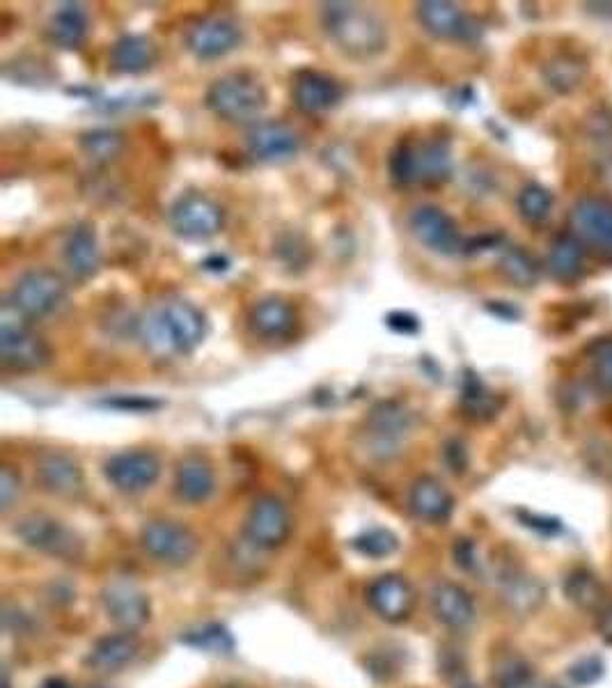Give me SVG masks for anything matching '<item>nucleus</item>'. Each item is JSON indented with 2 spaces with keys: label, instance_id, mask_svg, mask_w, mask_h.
Returning a JSON list of instances; mask_svg holds the SVG:
<instances>
[{
  "label": "nucleus",
  "instance_id": "1",
  "mask_svg": "<svg viewBox=\"0 0 612 688\" xmlns=\"http://www.w3.org/2000/svg\"><path fill=\"white\" fill-rule=\"evenodd\" d=\"M322 28L335 47L353 60H372L388 49L385 21L360 3H324Z\"/></svg>",
  "mask_w": 612,
  "mask_h": 688
},
{
  "label": "nucleus",
  "instance_id": "2",
  "mask_svg": "<svg viewBox=\"0 0 612 688\" xmlns=\"http://www.w3.org/2000/svg\"><path fill=\"white\" fill-rule=\"evenodd\" d=\"M207 336V317L187 299H170L143 322L145 345L156 357H187Z\"/></svg>",
  "mask_w": 612,
  "mask_h": 688
},
{
  "label": "nucleus",
  "instance_id": "3",
  "mask_svg": "<svg viewBox=\"0 0 612 688\" xmlns=\"http://www.w3.org/2000/svg\"><path fill=\"white\" fill-rule=\"evenodd\" d=\"M204 104L223 122L248 124L262 118L268 106V95L255 74L230 72L209 85Z\"/></svg>",
  "mask_w": 612,
  "mask_h": 688
},
{
  "label": "nucleus",
  "instance_id": "4",
  "mask_svg": "<svg viewBox=\"0 0 612 688\" xmlns=\"http://www.w3.org/2000/svg\"><path fill=\"white\" fill-rule=\"evenodd\" d=\"M53 351L28 319L5 303L0 315V363L10 372H37L51 365Z\"/></svg>",
  "mask_w": 612,
  "mask_h": 688
},
{
  "label": "nucleus",
  "instance_id": "5",
  "mask_svg": "<svg viewBox=\"0 0 612 688\" xmlns=\"http://www.w3.org/2000/svg\"><path fill=\"white\" fill-rule=\"evenodd\" d=\"M413 430V413L397 399L379 402L365 418V448L370 457L379 461H391L401 455L408 436Z\"/></svg>",
  "mask_w": 612,
  "mask_h": 688
},
{
  "label": "nucleus",
  "instance_id": "6",
  "mask_svg": "<svg viewBox=\"0 0 612 688\" xmlns=\"http://www.w3.org/2000/svg\"><path fill=\"white\" fill-rule=\"evenodd\" d=\"M67 301V282L62 276L49 269H33L21 276L12 292L8 303L16 310V313L28 319V322H39L56 315L58 310Z\"/></svg>",
  "mask_w": 612,
  "mask_h": 688
},
{
  "label": "nucleus",
  "instance_id": "7",
  "mask_svg": "<svg viewBox=\"0 0 612 688\" xmlns=\"http://www.w3.org/2000/svg\"><path fill=\"white\" fill-rule=\"evenodd\" d=\"M14 535L26 546L47 553L51 558L76 563L83 558L85 546L76 532L51 515L33 512L21 517L14 526Z\"/></svg>",
  "mask_w": 612,
  "mask_h": 688
},
{
  "label": "nucleus",
  "instance_id": "8",
  "mask_svg": "<svg viewBox=\"0 0 612 688\" xmlns=\"http://www.w3.org/2000/svg\"><path fill=\"white\" fill-rule=\"evenodd\" d=\"M141 546L156 563L184 567L197 556L200 540L187 523L175 519H154L141 530Z\"/></svg>",
  "mask_w": 612,
  "mask_h": 688
},
{
  "label": "nucleus",
  "instance_id": "9",
  "mask_svg": "<svg viewBox=\"0 0 612 688\" xmlns=\"http://www.w3.org/2000/svg\"><path fill=\"white\" fill-rule=\"evenodd\" d=\"M168 220L175 234L191 241H202L216 237L223 230L225 212L209 195L189 191L175 200L168 212Z\"/></svg>",
  "mask_w": 612,
  "mask_h": 688
},
{
  "label": "nucleus",
  "instance_id": "10",
  "mask_svg": "<svg viewBox=\"0 0 612 688\" xmlns=\"http://www.w3.org/2000/svg\"><path fill=\"white\" fill-rule=\"evenodd\" d=\"M245 540L262 551L280 548L291 535V515L283 498L266 494L260 496L245 515Z\"/></svg>",
  "mask_w": 612,
  "mask_h": 688
},
{
  "label": "nucleus",
  "instance_id": "11",
  "mask_svg": "<svg viewBox=\"0 0 612 688\" xmlns=\"http://www.w3.org/2000/svg\"><path fill=\"white\" fill-rule=\"evenodd\" d=\"M161 459L152 450H124L104 463V475L120 494H143L161 478Z\"/></svg>",
  "mask_w": 612,
  "mask_h": 688
},
{
  "label": "nucleus",
  "instance_id": "12",
  "mask_svg": "<svg viewBox=\"0 0 612 688\" xmlns=\"http://www.w3.org/2000/svg\"><path fill=\"white\" fill-rule=\"evenodd\" d=\"M241 39L243 33L235 19L225 14H209L197 19L195 24L189 26L184 44L193 58L209 62L232 53L241 44Z\"/></svg>",
  "mask_w": 612,
  "mask_h": 688
},
{
  "label": "nucleus",
  "instance_id": "13",
  "mask_svg": "<svg viewBox=\"0 0 612 688\" xmlns=\"http://www.w3.org/2000/svg\"><path fill=\"white\" fill-rule=\"evenodd\" d=\"M408 228L427 251L449 257L464 249L457 220L436 205H422L408 216Z\"/></svg>",
  "mask_w": 612,
  "mask_h": 688
},
{
  "label": "nucleus",
  "instance_id": "14",
  "mask_svg": "<svg viewBox=\"0 0 612 688\" xmlns=\"http://www.w3.org/2000/svg\"><path fill=\"white\" fill-rule=\"evenodd\" d=\"M101 606L122 631H135L149 623V596L133 581L116 579L106 583L101 590Z\"/></svg>",
  "mask_w": 612,
  "mask_h": 688
},
{
  "label": "nucleus",
  "instance_id": "15",
  "mask_svg": "<svg viewBox=\"0 0 612 688\" xmlns=\"http://www.w3.org/2000/svg\"><path fill=\"white\" fill-rule=\"evenodd\" d=\"M365 599L370 608L391 625L406 623V619L413 615L416 604H418V594L413 586L399 574L379 576V579H374L368 586Z\"/></svg>",
  "mask_w": 612,
  "mask_h": 688
},
{
  "label": "nucleus",
  "instance_id": "16",
  "mask_svg": "<svg viewBox=\"0 0 612 688\" xmlns=\"http://www.w3.org/2000/svg\"><path fill=\"white\" fill-rule=\"evenodd\" d=\"M416 16L422 31L436 39L472 41L480 35V26L459 5L447 3V0H424V3H418Z\"/></svg>",
  "mask_w": 612,
  "mask_h": 688
},
{
  "label": "nucleus",
  "instance_id": "17",
  "mask_svg": "<svg viewBox=\"0 0 612 688\" xmlns=\"http://www.w3.org/2000/svg\"><path fill=\"white\" fill-rule=\"evenodd\" d=\"M37 482L56 498L74 500L85 492V473L76 457L62 450H47L37 459Z\"/></svg>",
  "mask_w": 612,
  "mask_h": 688
},
{
  "label": "nucleus",
  "instance_id": "18",
  "mask_svg": "<svg viewBox=\"0 0 612 688\" xmlns=\"http://www.w3.org/2000/svg\"><path fill=\"white\" fill-rule=\"evenodd\" d=\"M299 131L285 122H260L245 136V147L251 157L264 164H283L301 152Z\"/></svg>",
  "mask_w": 612,
  "mask_h": 688
},
{
  "label": "nucleus",
  "instance_id": "19",
  "mask_svg": "<svg viewBox=\"0 0 612 688\" xmlns=\"http://www.w3.org/2000/svg\"><path fill=\"white\" fill-rule=\"evenodd\" d=\"M291 99L301 113L322 116L345 99V87L335 76L316 70L299 72L291 85Z\"/></svg>",
  "mask_w": 612,
  "mask_h": 688
},
{
  "label": "nucleus",
  "instance_id": "20",
  "mask_svg": "<svg viewBox=\"0 0 612 688\" xmlns=\"http://www.w3.org/2000/svg\"><path fill=\"white\" fill-rule=\"evenodd\" d=\"M62 259L76 282L93 280L101 269V249L93 224H76L67 234Z\"/></svg>",
  "mask_w": 612,
  "mask_h": 688
},
{
  "label": "nucleus",
  "instance_id": "21",
  "mask_svg": "<svg viewBox=\"0 0 612 688\" xmlns=\"http://www.w3.org/2000/svg\"><path fill=\"white\" fill-rule=\"evenodd\" d=\"M216 492V473L204 455L181 457L175 469V494L181 503L202 505Z\"/></svg>",
  "mask_w": 612,
  "mask_h": 688
},
{
  "label": "nucleus",
  "instance_id": "22",
  "mask_svg": "<svg viewBox=\"0 0 612 688\" xmlns=\"http://www.w3.org/2000/svg\"><path fill=\"white\" fill-rule=\"evenodd\" d=\"M248 326L262 340H287L299 326L297 310L280 297L260 299L251 313H248Z\"/></svg>",
  "mask_w": 612,
  "mask_h": 688
},
{
  "label": "nucleus",
  "instance_id": "23",
  "mask_svg": "<svg viewBox=\"0 0 612 688\" xmlns=\"http://www.w3.org/2000/svg\"><path fill=\"white\" fill-rule=\"evenodd\" d=\"M408 509H411L416 519L439 526L449 521L452 512H455V496L447 492V486L441 480L422 475L411 484V492H408Z\"/></svg>",
  "mask_w": 612,
  "mask_h": 688
},
{
  "label": "nucleus",
  "instance_id": "24",
  "mask_svg": "<svg viewBox=\"0 0 612 688\" xmlns=\"http://www.w3.org/2000/svg\"><path fill=\"white\" fill-rule=\"evenodd\" d=\"M139 654H141L139 636H135L133 631H120V633L101 636L95 645L89 648L85 663L95 673L112 675V673L124 671Z\"/></svg>",
  "mask_w": 612,
  "mask_h": 688
},
{
  "label": "nucleus",
  "instance_id": "25",
  "mask_svg": "<svg viewBox=\"0 0 612 688\" xmlns=\"http://www.w3.org/2000/svg\"><path fill=\"white\" fill-rule=\"evenodd\" d=\"M576 237L601 249H612V203L603 197H583L572 209Z\"/></svg>",
  "mask_w": 612,
  "mask_h": 688
},
{
  "label": "nucleus",
  "instance_id": "26",
  "mask_svg": "<svg viewBox=\"0 0 612 688\" xmlns=\"http://www.w3.org/2000/svg\"><path fill=\"white\" fill-rule=\"evenodd\" d=\"M429 604H432V613L441 625L447 629H466L475 619V602L470 592L452 581L436 583L432 594H429Z\"/></svg>",
  "mask_w": 612,
  "mask_h": 688
},
{
  "label": "nucleus",
  "instance_id": "27",
  "mask_svg": "<svg viewBox=\"0 0 612 688\" xmlns=\"http://www.w3.org/2000/svg\"><path fill=\"white\" fill-rule=\"evenodd\" d=\"M158 60V47L145 35H124L112 44L108 62L118 74H145Z\"/></svg>",
  "mask_w": 612,
  "mask_h": 688
},
{
  "label": "nucleus",
  "instance_id": "28",
  "mask_svg": "<svg viewBox=\"0 0 612 688\" xmlns=\"http://www.w3.org/2000/svg\"><path fill=\"white\" fill-rule=\"evenodd\" d=\"M89 31V14L83 3H62L49 19V37L60 49H81Z\"/></svg>",
  "mask_w": 612,
  "mask_h": 688
},
{
  "label": "nucleus",
  "instance_id": "29",
  "mask_svg": "<svg viewBox=\"0 0 612 688\" xmlns=\"http://www.w3.org/2000/svg\"><path fill=\"white\" fill-rule=\"evenodd\" d=\"M501 599L505 606L516 615H532L547 599V590H543L541 581L535 576L524 571H512L503 579Z\"/></svg>",
  "mask_w": 612,
  "mask_h": 688
},
{
  "label": "nucleus",
  "instance_id": "30",
  "mask_svg": "<svg viewBox=\"0 0 612 688\" xmlns=\"http://www.w3.org/2000/svg\"><path fill=\"white\" fill-rule=\"evenodd\" d=\"M452 174V152L441 138L424 141L416 145V184L436 186L449 180Z\"/></svg>",
  "mask_w": 612,
  "mask_h": 688
},
{
  "label": "nucleus",
  "instance_id": "31",
  "mask_svg": "<svg viewBox=\"0 0 612 688\" xmlns=\"http://www.w3.org/2000/svg\"><path fill=\"white\" fill-rule=\"evenodd\" d=\"M564 594L576 608H580L585 613H595V615L610 602L599 576L595 571L583 569V567L566 574Z\"/></svg>",
  "mask_w": 612,
  "mask_h": 688
},
{
  "label": "nucleus",
  "instance_id": "32",
  "mask_svg": "<svg viewBox=\"0 0 612 688\" xmlns=\"http://www.w3.org/2000/svg\"><path fill=\"white\" fill-rule=\"evenodd\" d=\"M549 269L560 282H576L585 271V251L576 234H560L549 251Z\"/></svg>",
  "mask_w": 612,
  "mask_h": 688
},
{
  "label": "nucleus",
  "instance_id": "33",
  "mask_svg": "<svg viewBox=\"0 0 612 688\" xmlns=\"http://www.w3.org/2000/svg\"><path fill=\"white\" fill-rule=\"evenodd\" d=\"M543 81L560 95H569L583 83L587 74V64L583 58L574 53H557L547 64H543Z\"/></svg>",
  "mask_w": 612,
  "mask_h": 688
},
{
  "label": "nucleus",
  "instance_id": "34",
  "mask_svg": "<svg viewBox=\"0 0 612 688\" xmlns=\"http://www.w3.org/2000/svg\"><path fill=\"white\" fill-rule=\"evenodd\" d=\"M79 145L89 161L106 166L120 157L127 143L122 133L116 129H93L81 133Z\"/></svg>",
  "mask_w": 612,
  "mask_h": 688
},
{
  "label": "nucleus",
  "instance_id": "35",
  "mask_svg": "<svg viewBox=\"0 0 612 688\" xmlns=\"http://www.w3.org/2000/svg\"><path fill=\"white\" fill-rule=\"evenodd\" d=\"M537 677L526 659L516 654L497 656L493 665V686L495 688H535Z\"/></svg>",
  "mask_w": 612,
  "mask_h": 688
},
{
  "label": "nucleus",
  "instance_id": "36",
  "mask_svg": "<svg viewBox=\"0 0 612 688\" xmlns=\"http://www.w3.org/2000/svg\"><path fill=\"white\" fill-rule=\"evenodd\" d=\"M461 407H464L466 415H470L475 420H489L497 413V399L478 379V374L466 372L464 388H461Z\"/></svg>",
  "mask_w": 612,
  "mask_h": 688
},
{
  "label": "nucleus",
  "instance_id": "37",
  "mask_svg": "<svg viewBox=\"0 0 612 688\" xmlns=\"http://www.w3.org/2000/svg\"><path fill=\"white\" fill-rule=\"evenodd\" d=\"M181 642H187V645L202 650V652H209V654H232L235 652V636L223 625H216V623L202 625V627L187 631L184 636H181Z\"/></svg>",
  "mask_w": 612,
  "mask_h": 688
},
{
  "label": "nucleus",
  "instance_id": "38",
  "mask_svg": "<svg viewBox=\"0 0 612 688\" xmlns=\"http://www.w3.org/2000/svg\"><path fill=\"white\" fill-rule=\"evenodd\" d=\"M518 214L528 224H543L551 216L553 209V193L549 189H543L541 184H528L520 189L516 197Z\"/></svg>",
  "mask_w": 612,
  "mask_h": 688
},
{
  "label": "nucleus",
  "instance_id": "39",
  "mask_svg": "<svg viewBox=\"0 0 612 688\" xmlns=\"http://www.w3.org/2000/svg\"><path fill=\"white\" fill-rule=\"evenodd\" d=\"M501 271L503 276L518 285V287H530L535 285L537 276H539V269H537V262L524 251V249H507L501 257Z\"/></svg>",
  "mask_w": 612,
  "mask_h": 688
},
{
  "label": "nucleus",
  "instance_id": "40",
  "mask_svg": "<svg viewBox=\"0 0 612 688\" xmlns=\"http://www.w3.org/2000/svg\"><path fill=\"white\" fill-rule=\"evenodd\" d=\"M351 546L360 553V556H368V558H388L393 556V553L397 551L399 546V540L395 532L385 530V528H372V530H365L362 535L353 538Z\"/></svg>",
  "mask_w": 612,
  "mask_h": 688
},
{
  "label": "nucleus",
  "instance_id": "41",
  "mask_svg": "<svg viewBox=\"0 0 612 688\" xmlns=\"http://www.w3.org/2000/svg\"><path fill=\"white\" fill-rule=\"evenodd\" d=\"M388 172L391 180L397 186L416 184V145L401 141L395 145L388 157Z\"/></svg>",
  "mask_w": 612,
  "mask_h": 688
},
{
  "label": "nucleus",
  "instance_id": "42",
  "mask_svg": "<svg viewBox=\"0 0 612 688\" xmlns=\"http://www.w3.org/2000/svg\"><path fill=\"white\" fill-rule=\"evenodd\" d=\"M592 370L597 382L612 390V340H601L592 349Z\"/></svg>",
  "mask_w": 612,
  "mask_h": 688
},
{
  "label": "nucleus",
  "instance_id": "43",
  "mask_svg": "<svg viewBox=\"0 0 612 688\" xmlns=\"http://www.w3.org/2000/svg\"><path fill=\"white\" fill-rule=\"evenodd\" d=\"M101 405L120 409V411H131V413H143V411H154L161 409V402L152 397H141V395H118V397H108L104 399Z\"/></svg>",
  "mask_w": 612,
  "mask_h": 688
},
{
  "label": "nucleus",
  "instance_id": "44",
  "mask_svg": "<svg viewBox=\"0 0 612 688\" xmlns=\"http://www.w3.org/2000/svg\"><path fill=\"white\" fill-rule=\"evenodd\" d=\"M19 494H21V475L14 471V466L5 463L3 469H0V509H3V512L12 509Z\"/></svg>",
  "mask_w": 612,
  "mask_h": 688
},
{
  "label": "nucleus",
  "instance_id": "45",
  "mask_svg": "<svg viewBox=\"0 0 612 688\" xmlns=\"http://www.w3.org/2000/svg\"><path fill=\"white\" fill-rule=\"evenodd\" d=\"M601 675H603V663L599 659H583L576 665H572V673H569V677L580 686L595 684Z\"/></svg>",
  "mask_w": 612,
  "mask_h": 688
},
{
  "label": "nucleus",
  "instance_id": "46",
  "mask_svg": "<svg viewBox=\"0 0 612 688\" xmlns=\"http://www.w3.org/2000/svg\"><path fill=\"white\" fill-rule=\"evenodd\" d=\"M455 560L461 569H475L478 567V546H475V542L470 540H457L455 544Z\"/></svg>",
  "mask_w": 612,
  "mask_h": 688
},
{
  "label": "nucleus",
  "instance_id": "47",
  "mask_svg": "<svg viewBox=\"0 0 612 688\" xmlns=\"http://www.w3.org/2000/svg\"><path fill=\"white\" fill-rule=\"evenodd\" d=\"M445 461H447V466H449V471L452 473H464L466 471V463H468V459H466V448H464V443H459V440H449L447 446H445Z\"/></svg>",
  "mask_w": 612,
  "mask_h": 688
},
{
  "label": "nucleus",
  "instance_id": "48",
  "mask_svg": "<svg viewBox=\"0 0 612 688\" xmlns=\"http://www.w3.org/2000/svg\"><path fill=\"white\" fill-rule=\"evenodd\" d=\"M385 322H388V326L393 330L404 333V336H411V333L420 330V322L413 315H408V313H391Z\"/></svg>",
  "mask_w": 612,
  "mask_h": 688
},
{
  "label": "nucleus",
  "instance_id": "49",
  "mask_svg": "<svg viewBox=\"0 0 612 688\" xmlns=\"http://www.w3.org/2000/svg\"><path fill=\"white\" fill-rule=\"evenodd\" d=\"M597 631L601 633V638L612 645V602H608L597 615Z\"/></svg>",
  "mask_w": 612,
  "mask_h": 688
},
{
  "label": "nucleus",
  "instance_id": "50",
  "mask_svg": "<svg viewBox=\"0 0 612 688\" xmlns=\"http://www.w3.org/2000/svg\"><path fill=\"white\" fill-rule=\"evenodd\" d=\"M587 8H589V12H592V14L612 19V3H589Z\"/></svg>",
  "mask_w": 612,
  "mask_h": 688
},
{
  "label": "nucleus",
  "instance_id": "51",
  "mask_svg": "<svg viewBox=\"0 0 612 688\" xmlns=\"http://www.w3.org/2000/svg\"><path fill=\"white\" fill-rule=\"evenodd\" d=\"M37 688H72V684L64 681L62 677H49V679H44Z\"/></svg>",
  "mask_w": 612,
  "mask_h": 688
},
{
  "label": "nucleus",
  "instance_id": "52",
  "mask_svg": "<svg viewBox=\"0 0 612 688\" xmlns=\"http://www.w3.org/2000/svg\"><path fill=\"white\" fill-rule=\"evenodd\" d=\"M535 688H560V686H557V684H551V681H541V679H539Z\"/></svg>",
  "mask_w": 612,
  "mask_h": 688
},
{
  "label": "nucleus",
  "instance_id": "53",
  "mask_svg": "<svg viewBox=\"0 0 612 688\" xmlns=\"http://www.w3.org/2000/svg\"><path fill=\"white\" fill-rule=\"evenodd\" d=\"M3 688H12V686H10V677H8V673L3 675Z\"/></svg>",
  "mask_w": 612,
  "mask_h": 688
},
{
  "label": "nucleus",
  "instance_id": "54",
  "mask_svg": "<svg viewBox=\"0 0 612 688\" xmlns=\"http://www.w3.org/2000/svg\"><path fill=\"white\" fill-rule=\"evenodd\" d=\"M457 688H480V686H475V684H468V681H466V684H459Z\"/></svg>",
  "mask_w": 612,
  "mask_h": 688
},
{
  "label": "nucleus",
  "instance_id": "55",
  "mask_svg": "<svg viewBox=\"0 0 612 688\" xmlns=\"http://www.w3.org/2000/svg\"><path fill=\"white\" fill-rule=\"evenodd\" d=\"M89 688H104V686H89Z\"/></svg>",
  "mask_w": 612,
  "mask_h": 688
}]
</instances>
